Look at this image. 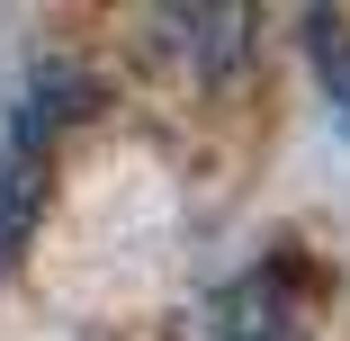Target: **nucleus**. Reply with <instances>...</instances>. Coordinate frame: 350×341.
<instances>
[{
	"instance_id": "2",
	"label": "nucleus",
	"mask_w": 350,
	"mask_h": 341,
	"mask_svg": "<svg viewBox=\"0 0 350 341\" xmlns=\"http://www.w3.org/2000/svg\"><path fill=\"white\" fill-rule=\"evenodd\" d=\"M153 45H171L189 72L225 81L252 54V10H153Z\"/></svg>"
},
{
	"instance_id": "1",
	"label": "nucleus",
	"mask_w": 350,
	"mask_h": 341,
	"mask_svg": "<svg viewBox=\"0 0 350 341\" xmlns=\"http://www.w3.org/2000/svg\"><path fill=\"white\" fill-rule=\"evenodd\" d=\"M45 162H54V144L45 135H27L18 117L0 126V279H10V260L27 251V234H36V207H45Z\"/></svg>"
},
{
	"instance_id": "3",
	"label": "nucleus",
	"mask_w": 350,
	"mask_h": 341,
	"mask_svg": "<svg viewBox=\"0 0 350 341\" xmlns=\"http://www.w3.org/2000/svg\"><path fill=\"white\" fill-rule=\"evenodd\" d=\"M297 36H306V63H314V90H323L332 126L350 135V10H306Z\"/></svg>"
}]
</instances>
